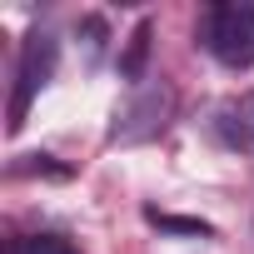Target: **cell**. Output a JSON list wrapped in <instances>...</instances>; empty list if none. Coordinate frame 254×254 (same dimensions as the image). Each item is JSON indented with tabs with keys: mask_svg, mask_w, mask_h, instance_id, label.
<instances>
[{
	"mask_svg": "<svg viewBox=\"0 0 254 254\" xmlns=\"http://www.w3.org/2000/svg\"><path fill=\"white\" fill-rule=\"evenodd\" d=\"M204 45L229 70L254 65V0H224V5H214L209 25H204Z\"/></svg>",
	"mask_w": 254,
	"mask_h": 254,
	"instance_id": "1",
	"label": "cell"
},
{
	"mask_svg": "<svg viewBox=\"0 0 254 254\" xmlns=\"http://www.w3.org/2000/svg\"><path fill=\"white\" fill-rule=\"evenodd\" d=\"M175 115V90L170 85H145L135 90L115 110V125H110V145H140V140H155Z\"/></svg>",
	"mask_w": 254,
	"mask_h": 254,
	"instance_id": "2",
	"label": "cell"
},
{
	"mask_svg": "<svg viewBox=\"0 0 254 254\" xmlns=\"http://www.w3.org/2000/svg\"><path fill=\"white\" fill-rule=\"evenodd\" d=\"M55 75V35L50 30H35L25 35V50H20V70H15V100H10V130H20L25 125V110L35 100V90H45Z\"/></svg>",
	"mask_w": 254,
	"mask_h": 254,
	"instance_id": "3",
	"label": "cell"
},
{
	"mask_svg": "<svg viewBox=\"0 0 254 254\" xmlns=\"http://www.w3.org/2000/svg\"><path fill=\"white\" fill-rule=\"evenodd\" d=\"M219 125H224V140L229 145H239L244 155H254V90L239 95V100H229Z\"/></svg>",
	"mask_w": 254,
	"mask_h": 254,
	"instance_id": "4",
	"label": "cell"
},
{
	"mask_svg": "<svg viewBox=\"0 0 254 254\" xmlns=\"http://www.w3.org/2000/svg\"><path fill=\"white\" fill-rule=\"evenodd\" d=\"M150 40H155V25H150V20H140V25H135V35L125 40V55H120V80H140V75H145Z\"/></svg>",
	"mask_w": 254,
	"mask_h": 254,
	"instance_id": "5",
	"label": "cell"
},
{
	"mask_svg": "<svg viewBox=\"0 0 254 254\" xmlns=\"http://www.w3.org/2000/svg\"><path fill=\"white\" fill-rule=\"evenodd\" d=\"M150 224H160V229H170V234H190V239H209L214 229L204 224V219H185V214H160V209H150Z\"/></svg>",
	"mask_w": 254,
	"mask_h": 254,
	"instance_id": "6",
	"label": "cell"
},
{
	"mask_svg": "<svg viewBox=\"0 0 254 254\" xmlns=\"http://www.w3.org/2000/svg\"><path fill=\"white\" fill-rule=\"evenodd\" d=\"M10 254H80L65 234H30V239H20Z\"/></svg>",
	"mask_w": 254,
	"mask_h": 254,
	"instance_id": "7",
	"label": "cell"
},
{
	"mask_svg": "<svg viewBox=\"0 0 254 254\" xmlns=\"http://www.w3.org/2000/svg\"><path fill=\"white\" fill-rule=\"evenodd\" d=\"M80 30H85V40H90V60H100V45H105V20H100V15H90Z\"/></svg>",
	"mask_w": 254,
	"mask_h": 254,
	"instance_id": "8",
	"label": "cell"
}]
</instances>
